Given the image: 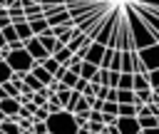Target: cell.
<instances>
[{
    "instance_id": "7402d4cb",
    "label": "cell",
    "mask_w": 159,
    "mask_h": 134,
    "mask_svg": "<svg viewBox=\"0 0 159 134\" xmlns=\"http://www.w3.org/2000/svg\"><path fill=\"white\" fill-rule=\"evenodd\" d=\"M119 65H122V52H114L112 65H109V72H119Z\"/></svg>"
},
{
    "instance_id": "7a4b0ae2",
    "label": "cell",
    "mask_w": 159,
    "mask_h": 134,
    "mask_svg": "<svg viewBox=\"0 0 159 134\" xmlns=\"http://www.w3.org/2000/svg\"><path fill=\"white\" fill-rule=\"evenodd\" d=\"M2 62H5L12 72H17V74H27V72L32 69V65H35V62H32V57L25 52V47H22V50H10V52L5 55V60H2Z\"/></svg>"
},
{
    "instance_id": "8992f818",
    "label": "cell",
    "mask_w": 159,
    "mask_h": 134,
    "mask_svg": "<svg viewBox=\"0 0 159 134\" xmlns=\"http://www.w3.org/2000/svg\"><path fill=\"white\" fill-rule=\"evenodd\" d=\"M0 112H2L7 119H15V117H17V112H20V102H17V99L5 97V99H0Z\"/></svg>"
},
{
    "instance_id": "277c9868",
    "label": "cell",
    "mask_w": 159,
    "mask_h": 134,
    "mask_svg": "<svg viewBox=\"0 0 159 134\" xmlns=\"http://www.w3.org/2000/svg\"><path fill=\"white\" fill-rule=\"evenodd\" d=\"M22 47H25V52L32 57V62H45V60L50 57V55L42 50V45H40V40H37V37H30V40H27Z\"/></svg>"
},
{
    "instance_id": "3957f363",
    "label": "cell",
    "mask_w": 159,
    "mask_h": 134,
    "mask_svg": "<svg viewBox=\"0 0 159 134\" xmlns=\"http://www.w3.org/2000/svg\"><path fill=\"white\" fill-rule=\"evenodd\" d=\"M137 57H139V62L144 65V69H147V72L159 69V42H157V45H152V47L139 50V52H137Z\"/></svg>"
},
{
    "instance_id": "e0dca14e",
    "label": "cell",
    "mask_w": 159,
    "mask_h": 134,
    "mask_svg": "<svg viewBox=\"0 0 159 134\" xmlns=\"http://www.w3.org/2000/svg\"><path fill=\"white\" fill-rule=\"evenodd\" d=\"M40 65H42V69H45L47 74H52V77H55V72L60 69V65H57L52 57H47V60H45V62H40Z\"/></svg>"
},
{
    "instance_id": "ba28073f",
    "label": "cell",
    "mask_w": 159,
    "mask_h": 134,
    "mask_svg": "<svg viewBox=\"0 0 159 134\" xmlns=\"http://www.w3.org/2000/svg\"><path fill=\"white\" fill-rule=\"evenodd\" d=\"M45 22H47V27H60V25H67V22H72V20H70V12L62 10V12H57V15L45 17Z\"/></svg>"
},
{
    "instance_id": "2e32d148",
    "label": "cell",
    "mask_w": 159,
    "mask_h": 134,
    "mask_svg": "<svg viewBox=\"0 0 159 134\" xmlns=\"http://www.w3.org/2000/svg\"><path fill=\"white\" fill-rule=\"evenodd\" d=\"M0 132H2V134H20V127H17V122L5 119V122L0 124Z\"/></svg>"
},
{
    "instance_id": "ffe728a7",
    "label": "cell",
    "mask_w": 159,
    "mask_h": 134,
    "mask_svg": "<svg viewBox=\"0 0 159 134\" xmlns=\"http://www.w3.org/2000/svg\"><path fill=\"white\" fill-rule=\"evenodd\" d=\"M102 114H109V117H117V102H102Z\"/></svg>"
},
{
    "instance_id": "cb8c5ba5",
    "label": "cell",
    "mask_w": 159,
    "mask_h": 134,
    "mask_svg": "<svg viewBox=\"0 0 159 134\" xmlns=\"http://www.w3.org/2000/svg\"><path fill=\"white\" fill-rule=\"evenodd\" d=\"M87 84H89V82H84V79H77V84L72 87V92H80V94H82V89H84Z\"/></svg>"
},
{
    "instance_id": "d6986e66",
    "label": "cell",
    "mask_w": 159,
    "mask_h": 134,
    "mask_svg": "<svg viewBox=\"0 0 159 134\" xmlns=\"http://www.w3.org/2000/svg\"><path fill=\"white\" fill-rule=\"evenodd\" d=\"M117 89H129V92H132V74H119Z\"/></svg>"
},
{
    "instance_id": "9a60e30c",
    "label": "cell",
    "mask_w": 159,
    "mask_h": 134,
    "mask_svg": "<svg viewBox=\"0 0 159 134\" xmlns=\"http://www.w3.org/2000/svg\"><path fill=\"white\" fill-rule=\"evenodd\" d=\"M149 102H152V89L134 92V107H139V104H149Z\"/></svg>"
},
{
    "instance_id": "30bf717a",
    "label": "cell",
    "mask_w": 159,
    "mask_h": 134,
    "mask_svg": "<svg viewBox=\"0 0 159 134\" xmlns=\"http://www.w3.org/2000/svg\"><path fill=\"white\" fill-rule=\"evenodd\" d=\"M65 10V2H40V12L42 17H50V15H57Z\"/></svg>"
},
{
    "instance_id": "7c38bea8",
    "label": "cell",
    "mask_w": 159,
    "mask_h": 134,
    "mask_svg": "<svg viewBox=\"0 0 159 134\" xmlns=\"http://www.w3.org/2000/svg\"><path fill=\"white\" fill-rule=\"evenodd\" d=\"M97 69H99V67H94V65H89V62H84V60H82V65H80V79L89 82V79L97 74Z\"/></svg>"
},
{
    "instance_id": "9c48e42d",
    "label": "cell",
    "mask_w": 159,
    "mask_h": 134,
    "mask_svg": "<svg viewBox=\"0 0 159 134\" xmlns=\"http://www.w3.org/2000/svg\"><path fill=\"white\" fill-rule=\"evenodd\" d=\"M27 25H30L32 37H40L42 32H47V30H50V27H47V22H45V17H32V20H27Z\"/></svg>"
},
{
    "instance_id": "484cf974",
    "label": "cell",
    "mask_w": 159,
    "mask_h": 134,
    "mask_svg": "<svg viewBox=\"0 0 159 134\" xmlns=\"http://www.w3.org/2000/svg\"><path fill=\"white\" fill-rule=\"evenodd\" d=\"M152 92H154V94H157V99H159V89H152Z\"/></svg>"
},
{
    "instance_id": "8fae6325",
    "label": "cell",
    "mask_w": 159,
    "mask_h": 134,
    "mask_svg": "<svg viewBox=\"0 0 159 134\" xmlns=\"http://www.w3.org/2000/svg\"><path fill=\"white\" fill-rule=\"evenodd\" d=\"M37 40H40V45H42V50H45L47 55H52V52L57 50V40H55V37L50 35V30H47V32H42V35L37 37Z\"/></svg>"
},
{
    "instance_id": "44dd1931",
    "label": "cell",
    "mask_w": 159,
    "mask_h": 134,
    "mask_svg": "<svg viewBox=\"0 0 159 134\" xmlns=\"http://www.w3.org/2000/svg\"><path fill=\"white\" fill-rule=\"evenodd\" d=\"M147 82H149V89H159V69L147 72Z\"/></svg>"
},
{
    "instance_id": "ac0fdd59",
    "label": "cell",
    "mask_w": 159,
    "mask_h": 134,
    "mask_svg": "<svg viewBox=\"0 0 159 134\" xmlns=\"http://www.w3.org/2000/svg\"><path fill=\"white\" fill-rule=\"evenodd\" d=\"M10 77H12V69L0 60V84H5V82H10Z\"/></svg>"
},
{
    "instance_id": "5bb4252c",
    "label": "cell",
    "mask_w": 159,
    "mask_h": 134,
    "mask_svg": "<svg viewBox=\"0 0 159 134\" xmlns=\"http://www.w3.org/2000/svg\"><path fill=\"white\" fill-rule=\"evenodd\" d=\"M117 104H134V92H129V89H117Z\"/></svg>"
},
{
    "instance_id": "52a82bcc",
    "label": "cell",
    "mask_w": 159,
    "mask_h": 134,
    "mask_svg": "<svg viewBox=\"0 0 159 134\" xmlns=\"http://www.w3.org/2000/svg\"><path fill=\"white\" fill-rule=\"evenodd\" d=\"M12 30H15V35H17V40L25 45L30 37H32V32H30V25H27V20H22V22H12Z\"/></svg>"
},
{
    "instance_id": "5b68a950",
    "label": "cell",
    "mask_w": 159,
    "mask_h": 134,
    "mask_svg": "<svg viewBox=\"0 0 159 134\" xmlns=\"http://www.w3.org/2000/svg\"><path fill=\"white\" fill-rule=\"evenodd\" d=\"M117 132L119 134H139L137 117H117Z\"/></svg>"
},
{
    "instance_id": "4fadbf2b",
    "label": "cell",
    "mask_w": 159,
    "mask_h": 134,
    "mask_svg": "<svg viewBox=\"0 0 159 134\" xmlns=\"http://www.w3.org/2000/svg\"><path fill=\"white\" fill-rule=\"evenodd\" d=\"M142 89H149L147 74H132V92H142Z\"/></svg>"
},
{
    "instance_id": "603a6c76",
    "label": "cell",
    "mask_w": 159,
    "mask_h": 134,
    "mask_svg": "<svg viewBox=\"0 0 159 134\" xmlns=\"http://www.w3.org/2000/svg\"><path fill=\"white\" fill-rule=\"evenodd\" d=\"M117 82H119V72H109V79H107V87H109V89H117Z\"/></svg>"
},
{
    "instance_id": "d4e9b609",
    "label": "cell",
    "mask_w": 159,
    "mask_h": 134,
    "mask_svg": "<svg viewBox=\"0 0 159 134\" xmlns=\"http://www.w3.org/2000/svg\"><path fill=\"white\" fill-rule=\"evenodd\" d=\"M139 134H159V127H149V129H142Z\"/></svg>"
},
{
    "instance_id": "6da1fadb",
    "label": "cell",
    "mask_w": 159,
    "mask_h": 134,
    "mask_svg": "<svg viewBox=\"0 0 159 134\" xmlns=\"http://www.w3.org/2000/svg\"><path fill=\"white\" fill-rule=\"evenodd\" d=\"M45 127H47V134H77L75 117L70 112H65V109H60L55 114H47Z\"/></svg>"
}]
</instances>
